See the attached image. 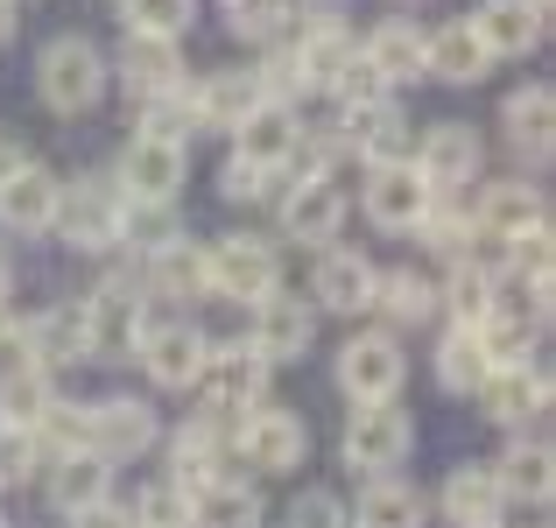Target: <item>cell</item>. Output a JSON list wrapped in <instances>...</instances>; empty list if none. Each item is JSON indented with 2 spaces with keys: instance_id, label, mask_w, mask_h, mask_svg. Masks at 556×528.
I'll list each match as a JSON object with an SVG mask.
<instances>
[{
  "instance_id": "obj_1",
  "label": "cell",
  "mask_w": 556,
  "mask_h": 528,
  "mask_svg": "<svg viewBox=\"0 0 556 528\" xmlns=\"http://www.w3.org/2000/svg\"><path fill=\"white\" fill-rule=\"evenodd\" d=\"M106 56H99V42H85V36H56L50 50L36 56V92H42V106L50 113H92L99 99H106Z\"/></svg>"
},
{
  "instance_id": "obj_2",
  "label": "cell",
  "mask_w": 556,
  "mask_h": 528,
  "mask_svg": "<svg viewBox=\"0 0 556 528\" xmlns=\"http://www.w3.org/2000/svg\"><path fill=\"white\" fill-rule=\"evenodd\" d=\"M190 388H198L204 416L240 423L247 408H261V402H268V360H261L254 345H212Z\"/></svg>"
},
{
  "instance_id": "obj_3",
  "label": "cell",
  "mask_w": 556,
  "mask_h": 528,
  "mask_svg": "<svg viewBox=\"0 0 556 528\" xmlns=\"http://www.w3.org/2000/svg\"><path fill=\"white\" fill-rule=\"evenodd\" d=\"M408 380V352L394 339L388 325L380 331H353V339L339 345V388L353 394V402H394Z\"/></svg>"
},
{
  "instance_id": "obj_4",
  "label": "cell",
  "mask_w": 556,
  "mask_h": 528,
  "mask_svg": "<svg viewBox=\"0 0 556 528\" xmlns=\"http://www.w3.org/2000/svg\"><path fill=\"white\" fill-rule=\"evenodd\" d=\"M408 163H416V176L437 190V198H458V190L479 184V169H486V141H479L465 121H437V127H422V141L408 149Z\"/></svg>"
},
{
  "instance_id": "obj_5",
  "label": "cell",
  "mask_w": 556,
  "mask_h": 528,
  "mask_svg": "<svg viewBox=\"0 0 556 528\" xmlns=\"http://www.w3.org/2000/svg\"><path fill=\"white\" fill-rule=\"evenodd\" d=\"M204 268H212V297L226 303H261L268 289H282V254L254 232H232V240L204 247Z\"/></svg>"
},
{
  "instance_id": "obj_6",
  "label": "cell",
  "mask_w": 556,
  "mask_h": 528,
  "mask_svg": "<svg viewBox=\"0 0 556 528\" xmlns=\"http://www.w3.org/2000/svg\"><path fill=\"white\" fill-rule=\"evenodd\" d=\"M408 444H416V423H408V408H394V402H359L353 408V423H345V465L353 473H394V465L408 458Z\"/></svg>"
},
{
  "instance_id": "obj_7",
  "label": "cell",
  "mask_w": 556,
  "mask_h": 528,
  "mask_svg": "<svg viewBox=\"0 0 556 528\" xmlns=\"http://www.w3.org/2000/svg\"><path fill=\"white\" fill-rule=\"evenodd\" d=\"M232 444H240V458L254 465V473H296L303 451H311V430H303L296 408L261 402V408H247V416L232 423Z\"/></svg>"
},
{
  "instance_id": "obj_8",
  "label": "cell",
  "mask_w": 556,
  "mask_h": 528,
  "mask_svg": "<svg viewBox=\"0 0 556 528\" xmlns=\"http://www.w3.org/2000/svg\"><path fill=\"white\" fill-rule=\"evenodd\" d=\"M50 226L64 232V247H78V254H106V247H121V184H99V176L71 184L64 198H56Z\"/></svg>"
},
{
  "instance_id": "obj_9",
  "label": "cell",
  "mask_w": 556,
  "mask_h": 528,
  "mask_svg": "<svg viewBox=\"0 0 556 528\" xmlns=\"http://www.w3.org/2000/svg\"><path fill=\"white\" fill-rule=\"evenodd\" d=\"M155 437H163V423H155V408L141 394L85 402V451H99V458H141Z\"/></svg>"
},
{
  "instance_id": "obj_10",
  "label": "cell",
  "mask_w": 556,
  "mask_h": 528,
  "mask_svg": "<svg viewBox=\"0 0 556 528\" xmlns=\"http://www.w3.org/2000/svg\"><path fill=\"white\" fill-rule=\"evenodd\" d=\"M149 331V311H141L135 282H99L92 297H85V345H92V360H127L135 339Z\"/></svg>"
},
{
  "instance_id": "obj_11",
  "label": "cell",
  "mask_w": 556,
  "mask_h": 528,
  "mask_svg": "<svg viewBox=\"0 0 556 528\" xmlns=\"http://www.w3.org/2000/svg\"><path fill=\"white\" fill-rule=\"evenodd\" d=\"M374 282H380V268L359 254V247H325V254H317V275H311V311L367 317L374 311Z\"/></svg>"
},
{
  "instance_id": "obj_12",
  "label": "cell",
  "mask_w": 556,
  "mask_h": 528,
  "mask_svg": "<svg viewBox=\"0 0 556 528\" xmlns=\"http://www.w3.org/2000/svg\"><path fill=\"white\" fill-rule=\"evenodd\" d=\"M254 311V331H247V345L261 352L268 366H289V360H303L317 339V311L303 297H282V289H268L261 303H247Z\"/></svg>"
},
{
  "instance_id": "obj_13",
  "label": "cell",
  "mask_w": 556,
  "mask_h": 528,
  "mask_svg": "<svg viewBox=\"0 0 556 528\" xmlns=\"http://www.w3.org/2000/svg\"><path fill=\"white\" fill-rule=\"evenodd\" d=\"M437 190L416 176V163H374L367 169V190H359V204H367V218L380 232H416V218L430 212Z\"/></svg>"
},
{
  "instance_id": "obj_14",
  "label": "cell",
  "mask_w": 556,
  "mask_h": 528,
  "mask_svg": "<svg viewBox=\"0 0 556 528\" xmlns=\"http://www.w3.org/2000/svg\"><path fill=\"white\" fill-rule=\"evenodd\" d=\"M204 352H212V339H204L198 325H184V317H169V325H149L135 339V360L141 374L155 380V388H190L204 366Z\"/></svg>"
},
{
  "instance_id": "obj_15",
  "label": "cell",
  "mask_w": 556,
  "mask_h": 528,
  "mask_svg": "<svg viewBox=\"0 0 556 528\" xmlns=\"http://www.w3.org/2000/svg\"><path fill=\"white\" fill-rule=\"evenodd\" d=\"M339 135H345V149L359 155V163H408V113L394 106V92L388 99H359V106H345V121H339Z\"/></svg>"
},
{
  "instance_id": "obj_16",
  "label": "cell",
  "mask_w": 556,
  "mask_h": 528,
  "mask_svg": "<svg viewBox=\"0 0 556 528\" xmlns=\"http://www.w3.org/2000/svg\"><path fill=\"white\" fill-rule=\"evenodd\" d=\"M339 226H345V190L331 184V176H296V190L282 198V240L325 254V247L339 240Z\"/></svg>"
},
{
  "instance_id": "obj_17",
  "label": "cell",
  "mask_w": 556,
  "mask_h": 528,
  "mask_svg": "<svg viewBox=\"0 0 556 528\" xmlns=\"http://www.w3.org/2000/svg\"><path fill=\"white\" fill-rule=\"evenodd\" d=\"M479 416H486V423H501V430H521V423H529V416H543V408H549V374H543V366H493V374L486 380H479Z\"/></svg>"
},
{
  "instance_id": "obj_18",
  "label": "cell",
  "mask_w": 556,
  "mask_h": 528,
  "mask_svg": "<svg viewBox=\"0 0 556 528\" xmlns=\"http://www.w3.org/2000/svg\"><path fill=\"white\" fill-rule=\"evenodd\" d=\"M184 176H190V149H177V141L135 135L121 149V184H127L121 198H163V204H177Z\"/></svg>"
},
{
  "instance_id": "obj_19",
  "label": "cell",
  "mask_w": 556,
  "mask_h": 528,
  "mask_svg": "<svg viewBox=\"0 0 556 528\" xmlns=\"http://www.w3.org/2000/svg\"><path fill=\"white\" fill-rule=\"evenodd\" d=\"M106 71L135 99H155V92H169V85H184V50H177V36H141V28H127L121 56H113Z\"/></svg>"
},
{
  "instance_id": "obj_20",
  "label": "cell",
  "mask_w": 556,
  "mask_h": 528,
  "mask_svg": "<svg viewBox=\"0 0 556 528\" xmlns=\"http://www.w3.org/2000/svg\"><path fill=\"white\" fill-rule=\"evenodd\" d=\"M501 127H507V149H515L529 169H543V163H549V149H556V92H549L543 78L521 85V92H507Z\"/></svg>"
},
{
  "instance_id": "obj_21",
  "label": "cell",
  "mask_w": 556,
  "mask_h": 528,
  "mask_svg": "<svg viewBox=\"0 0 556 528\" xmlns=\"http://www.w3.org/2000/svg\"><path fill=\"white\" fill-rule=\"evenodd\" d=\"M14 345H22V360L36 366H71V360H92V345H85V303H50V311H36L22 331H14Z\"/></svg>"
},
{
  "instance_id": "obj_22",
  "label": "cell",
  "mask_w": 556,
  "mask_h": 528,
  "mask_svg": "<svg viewBox=\"0 0 556 528\" xmlns=\"http://www.w3.org/2000/svg\"><path fill=\"white\" fill-rule=\"evenodd\" d=\"M472 28L493 50V64H501V56H529L535 42L549 36V0H486V8L472 14Z\"/></svg>"
},
{
  "instance_id": "obj_23",
  "label": "cell",
  "mask_w": 556,
  "mask_h": 528,
  "mask_svg": "<svg viewBox=\"0 0 556 528\" xmlns=\"http://www.w3.org/2000/svg\"><path fill=\"white\" fill-rule=\"evenodd\" d=\"M501 515H507L501 473H493V465H479V458L451 465V479H444V521L451 528H501Z\"/></svg>"
},
{
  "instance_id": "obj_24",
  "label": "cell",
  "mask_w": 556,
  "mask_h": 528,
  "mask_svg": "<svg viewBox=\"0 0 556 528\" xmlns=\"http://www.w3.org/2000/svg\"><path fill=\"white\" fill-rule=\"evenodd\" d=\"M218 458H226V423L198 408V416H190L184 430L169 437V479H177L190 501H198L212 479H226V473H218Z\"/></svg>"
},
{
  "instance_id": "obj_25",
  "label": "cell",
  "mask_w": 556,
  "mask_h": 528,
  "mask_svg": "<svg viewBox=\"0 0 556 528\" xmlns=\"http://www.w3.org/2000/svg\"><path fill=\"white\" fill-rule=\"evenodd\" d=\"M296 135H303L296 106H268V99H261V106L247 113L240 127H232V141H240L232 155H247V163H261V169L289 176V155H296Z\"/></svg>"
},
{
  "instance_id": "obj_26",
  "label": "cell",
  "mask_w": 556,
  "mask_h": 528,
  "mask_svg": "<svg viewBox=\"0 0 556 528\" xmlns=\"http://www.w3.org/2000/svg\"><path fill=\"white\" fill-rule=\"evenodd\" d=\"M56 198H64V184H56L42 163H22L8 184H0V226L22 232V240H28V232H50Z\"/></svg>"
},
{
  "instance_id": "obj_27",
  "label": "cell",
  "mask_w": 556,
  "mask_h": 528,
  "mask_svg": "<svg viewBox=\"0 0 556 528\" xmlns=\"http://www.w3.org/2000/svg\"><path fill=\"white\" fill-rule=\"evenodd\" d=\"M493 71V50L479 42L472 22H444L430 42H422V78H444V85H479Z\"/></svg>"
},
{
  "instance_id": "obj_28",
  "label": "cell",
  "mask_w": 556,
  "mask_h": 528,
  "mask_svg": "<svg viewBox=\"0 0 556 528\" xmlns=\"http://www.w3.org/2000/svg\"><path fill=\"white\" fill-rule=\"evenodd\" d=\"M190 106H198L204 135H232V127L261 106V85H254V71H212V78L190 85Z\"/></svg>"
},
{
  "instance_id": "obj_29",
  "label": "cell",
  "mask_w": 556,
  "mask_h": 528,
  "mask_svg": "<svg viewBox=\"0 0 556 528\" xmlns=\"http://www.w3.org/2000/svg\"><path fill=\"white\" fill-rule=\"evenodd\" d=\"M50 501H56V515H85V507L113 501V458H99V451L50 458Z\"/></svg>"
},
{
  "instance_id": "obj_30",
  "label": "cell",
  "mask_w": 556,
  "mask_h": 528,
  "mask_svg": "<svg viewBox=\"0 0 556 528\" xmlns=\"http://www.w3.org/2000/svg\"><path fill=\"white\" fill-rule=\"evenodd\" d=\"M149 289L155 297H169V303H204L212 297V268H204V247L198 240H163L149 254Z\"/></svg>"
},
{
  "instance_id": "obj_31",
  "label": "cell",
  "mask_w": 556,
  "mask_h": 528,
  "mask_svg": "<svg viewBox=\"0 0 556 528\" xmlns=\"http://www.w3.org/2000/svg\"><path fill=\"white\" fill-rule=\"evenodd\" d=\"M535 218H549L543 212V190L535 184H486L479 190V204H472V232H493V240H515L521 226H535Z\"/></svg>"
},
{
  "instance_id": "obj_32",
  "label": "cell",
  "mask_w": 556,
  "mask_h": 528,
  "mask_svg": "<svg viewBox=\"0 0 556 528\" xmlns=\"http://www.w3.org/2000/svg\"><path fill=\"white\" fill-rule=\"evenodd\" d=\"M422 42H430V36H422L416 22H402V14H394V22H380L374 36L359 42V56H367L388 85H416L422 78Z\"/></svg>"
},
{
  "instance_id": "obj_33",
  "label": "cell",
  "mask_w": 556,
  "mask_h": 528,
  "mask_svg": "<svg viewBox=\"0 0 556 528\" xmlns=\"http://www.w3.org/2000/svg\"><path fill=\"white\" fill-rule=\"evenodd\" d=\"M56 402V374L36 360H14L8 374H0V423H14V430H36L42 416H50Z\"/></svg>"
},
{
  "instance_id": "obj_34",
  "label": "cell",
  "mask_w": 556,
  "mask_h": 528,
  "mask_svg": "<svg viewBox=\"0 0 556 528\" xmlns=\"http://www.w3.org/2000/svg\"><path fill=\"white\" fill-rule=\"evenodd\" d=\"M374 311L388 317V331L430 325V317H437V282H430V275H416V268H388L374 282Z\"/></svg>"
},
{
  "instance_id": "obj_35",
  "label": "cell",
  "mask_w": 556,
  "mask_h": 528,
  "mask_svg": "<svg viewBox=\"0 0 556 528\" xmlns=\"http://www.w3.org/2000/svg\"><path fill=\"white\" fill-rule=\"evenodd\" d=\"M345 528H422V493L408 487V479L380 473L367 493H359V507L345 515Z\"/></svg>"
},
{
  "instance_id": "obj_36",
  "label": "cell",
  "mask_w": 556,
  "mask_h": 528,
  "mask_svg": "<svg viewBox=\"0 0 556 528\" xmlns=\"http://www.w3.org/2000/svg\"><path fill=\"white\" fill-rule=\"evenodd\" d=\"M261 493L254 487H240V479H212V487L190 501V521L198 528H261Z\"/></svg>"
},
{
  "instance_id": "obj_37",
  "label": "cell",
  "mask_w": 556,
  "mask_h": 528,
  "mask_svg": "<svg viewBox=\"0 0 556 528\" xmlns=\"http://www.w3.org/2000/svg\"><path fill=\"white\" fill-rule=\"evenodd\" d=\"M493 473H501L507 493H521V501H535V507H543L549 487H556V465H549V444H543V437H515V444H507V458L493 465Z\"/></svg>"
},
{
  "instance_id": "obj_38",
  "label": "cell",
  "mask_w": 556,
  "mask_h": 528,
  "mask_svg": "<svg viewBox=\"0 0 556 528\" xmlns=\"http://www.w3.org/2000/svg\"><path fill=\"white\" fill-rule=\"evenodd\" d=\"M486 374L493 366H486V352H479L472 325H451L444 339H437V380H444V394H472Z\"/></svg>"
},
{
  "instance_id": "obj_39",
  "label": "cell",
  "mask_w": 556,
  "mask_h": 528,
  "mask_svg": "<svg viewBox=\"0 0 556 528\" xmlns=\"http://www.w3.org/2000/svg\"><path fill=\"white\" fill-rule=\"evenodd\" d=\"M254 85H261V99H268V106H296V99L317 92V85H311V64L296 56V42H268V56L254 64Z\"/></svg>"
},
{
  "instance_id": "obj_40",
  "label": "cell",
  "mask_w": 556,
  "mask_h": 528,
  "mask_svg": "<svg viewBox=\"0 0 556 528\" xmlns=\"http://www.w3.org/2000/svg\"><path fill=\"white\" fill-rule=\"evenodd\" d=\"M479 352H486V366H529L535 360V325H521L515 311H501V303H493L486 317H479Z\"/></svg>"
},
{
  "instance_id": "obj_41",
  "label": "cell",
  "mask_w": 556,
  "mask_h": 528,
  "mask_svg": "<svg viewBox=\"0 0 556 528\" xmlns=\"http://www.w3.org/2000/svg\"><path fill=\"white\" fill-rule=\"evenodd\" d=\"M437 303H451V311H458V325H479V317L501 303V275L472 268V261H451V282L437 289Z\"/></svg>"
},
{
  "instance_id": "obj_42",
  "label": "cell",
  "mask_w": 556,
  "mask_h": 528,
  "mask_svg": "<svg viewBox=\"0 0 556 528\" xmlns=\"http://www.w3.org/2000/svg\"><path fill=\"white\" fill-rule=\"evenodd\" d=\"M177 212H169L163 198H121V247H141V254H155L163 240H177Z\"/></svg>"
},
{
  "instance_id": "obj_43",
  "label": "cell",
  "mask_w": 556,
  "mask_h": 528,
  "mask_svg": "<svg viewBox=\"0 0 556 528\" xmlns=\"http://www.w3.org/2000/svg\"><path fill=\"white\" fill-rule=\"evenodd\" d=\"M226 28L240 42H282L289 36V0H218Z\"/></svg>"
},
{
  "instance_id": "obj_44",
  "label": "cell",
  "mask_w": 556,
  "mask_h": 528,
  "mask_svg": "<svg viewBox=\"0 0 556 528\" xmlns=\"http://www.w3.org/2000/svg\"><path fill=\"white\" fill-rule=\"evenodd\" d=\"M416 240L430 247V254H444V261H451L465 240H472V212H465L458 198H430V212L416 218Z\"/></svg>"
},
{
  "instance_id": "obj_45",
  "label": "cell",
  "mask_w": 556,
  "mask_h": 528,
  "mask_svg": "<svg viewBox=\"0 0 556 528\" xmlns=\"http://www.w3.org/2000/svg\"><path fill=\"white\" fill-rule=\"evenodd\" d=\"M141 135L190 149V135H198V106H190L184 85H169V92H155V99H149V113H141Z\"/></svg>"
},
{
  "instance_id": "obj_46",
  "label": "cell",
  "mask_w": 556,
  "mask_h": 528,
  "mask_svg": "<svg viewBox=\"0 0 556 528\" xmlns=\"http://www.w3.org/2000/svg\"><path fill=\"white\" fill-rule=\"evenodd\" d=\"M42 465H50L42 437H36V430H14V423H0V487H28V479H42Z\"/></svg>"
},
{
  "instance_id": "obj_47",
  "label": "cell",
  "mask_w": 556,
  "mask_h": 528,
  "mask_svg": "<svg viewBox=\"0 0 556 528\" xmlns=\"http://www.w3.org/2000/svg\"><path fill=\"white\" fill-rule=\"evenodd\" d=\"M198 0H121V28H141V36H177L190 28Z\"/></svg>"
},
{
  "instance_id": "obj_48",
  "label": "cell",
  "mask_w": 556,
  "mask_h": 528,
  "mask_svg": "<svg viewBox=\"0 0 556 528\" xmlns=\"http://www.w3.org/2000/svg\"><path fill=\"white\" fill-rule=\"evenodd\" d=\"M135 528H190V493L177 487V479H155V487H141Z\"/></svg>"
},
{
  "instance_id": "obj_49",
  "label": "cell",
  "mask_w": 556,
  "mask_h": 528,
  "mask_svg": "<svg viewBox=\"0 0 556 528\" xmlns=\"http://www.w3.org/2000/svg\"><path fill=\"white\" fill-rule=\"evenodd\" d=\"M325 92L339 99V106H359V99H388L394 85H388V78H380V71L367 64V56L353 50V56H345V64H339V71H331V78H325Z\"/></svg>"
},
{
  "instance_id": "obj_50",
  "label": "cell",
  "mask_w": 556,
  "mask_h": 528,
  "mask_svg": "<svg viewBox=\"0 0 556 528\" xmlns=\"http://www.w3.org/2000/svg\"><path fill=\"white\" fill-rule=\"evenodd\" d=\"M275 184H282V176H275V169H261V163H247V155H232V163L218 169V190H226L232 204H261Z\"/></svg>"
},
{
  "instance_id": "obj_51",
  "label": "cell",
  "mask_w": 556,
  "mask_h": 528,
  "mask_svg": "<svg viewBox=\"0 0 556 528\" xmlns=\"http://www.w3.org/2000/svg\"><path fill=\"white\" fill-rule=\"evenodd\" d=\"M289 528H345V501H339L331 487L296 493V507H289Z\"/></svg>"
},
{
  "instance_id": "obj_52",
  "label": "cell",
  "mask_w": 556,
  "mask_h": 528,
  "mask_svg": "<svg viewBox=\"0 0 556 528\" xmlns=\"http://www.w3.org/2000/svg\"><path fill=\"white\" fill-rule=\"evenodd\" d=\"M71 528H127L121 521V507H113V501H99V507H85V515H64Z\"/></svg>"
},
{
  "instance_id": "obj_53",
  "label": "cell",
  "mask_w": 556,
  "mask_h": 528,
  "mask_svg": "<svg viewBox=\"0 0 556 528\" xmlns=\"http://www.w3.org/2000/svg\"><path fill=\"white\" fill-rule=\"evenodd\" d=\"M22 163H28V155H22V141H14V135H0V184H8V176L22 169Z\"/></svg>"
},
{
  "instance_id": "obj_54",
  "label": "cell",
  "mask_w": 556,
  "mask_h": 528,
  "mask_svg": "<svg viewBox=\"0 0 556 528\" xmlns=\"http://www.w3.org/2000/svg\"><path fill=\"white\" fill-rule=\"evenodd\" d=\"M14 8H22V0H0V42H14V28H22V14H14Z\"/></svg>"
},
{
  "instance_id": "obj_55",
  "label": "cell",
  "mask_w": 556,
  "mask_h": 528,
  "mask_svg": "<svg viewBox=\"0 0 556 528\" xmlns=\"http://www.w3.org/2000/svg\"><path fill=\"white\" fill-rule=\"evenodd\" d=\"M14 297V268H8V254H0V303Z\"/></svg>"
},
{
  "instance_id": "obj_56",
  "label": "cell",
  "mask_w": 556,
  "mask_h": 528,
  "mask_svg": "<svg viewBox=\"0 0 556 528\" xmlns=\"http://www.w3.org/2000/svg\"><path fill=\"white\" fill-rule=\"evenodd\" d=\"M0 528H8V521H0Z\"/></svg>"
}]
</instances>
